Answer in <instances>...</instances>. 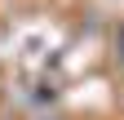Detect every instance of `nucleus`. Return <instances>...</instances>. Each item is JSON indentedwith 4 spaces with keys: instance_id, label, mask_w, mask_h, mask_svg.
I'll return each instance as SVG.
<instances>
[{
    "instance_id": "obj_1",
    "label": "nucleus",
    "mask_w": 124,
    "mask_h": 120,
    "mask_svg": "<svg viewBox=\"0 0 124 120\" xmlns=\"http://www.w3.org/2000/svg\"><path fill=\"white\" fill-rule=\"evenodd\" d=\"M120 62H124V36H120Z\"/></svg>"
}]
</instances>
